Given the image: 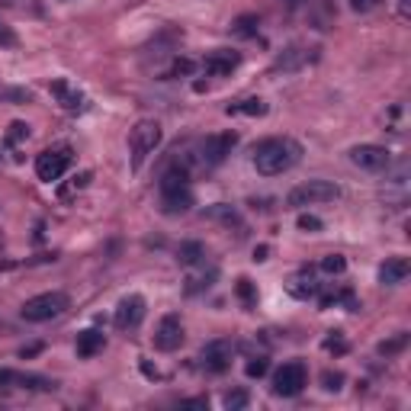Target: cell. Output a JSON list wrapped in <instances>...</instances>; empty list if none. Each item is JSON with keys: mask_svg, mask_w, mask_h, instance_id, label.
Listing matches in <instances>:
<instances>
[{"mask_svg": "<svg viewBox=\"0 0 411 411\" xmlns=\"http://www.w3.org/2000/svg\"><path fill=\"white\" fill-rule=\"evenodd\" d=\"M318 58V49H308V45H289L283 55H277L273 62V71H299L312 64Z\"/></svg>", "mask_w": 411, "mask_h": 411, "instance_id": "14", "label": "cell"}, {"mask_svg": "<svg viewBox=\"0 0 411 411\" xmlns=\"http://www.w3.org/2000/svg\"><path fill=\"white\" fill-rule=\"evenodd\" d=\"M49 90H52V96L64 106V110H68V113H80V110L87 106V96L80 94L78 87H71V84H68L64 78L52 80V87H49Z\"/></svg>", "mask_w": 411, "mask_h": 411, "instance_id": "16", "label": "cell"}, {"mask_svg": "<svg viewBox=\"0 0 411 411\" xmlns=\"http://www.w3.org/2000/svg\"><path fill=\"white\" fill-rule=\"evenodd\" d=\"M322 270H324V273H331V277H338V273L347 270V261H344L341 254H328V257L322 261Z\"/></svg>", "mask_w": 411, "mask_h": 411, "instance_id": "28", "label": "cell"}, {"mask_svg": "<svg viewBox=\"0 0 411 411\" xmlns=\"http://www.w3.org/2000/svg\"><path fill=\"white\" fill-rule=\"evenodd\" d=\"M42 350V344H29V347H23V357H35Z\"/></svg>", "mask_w": 411, "mask_h": 411, "instance_id": "41", "label": "cell"}, {"mask_svg": "<svg viewBox=\"0 0 411 411\" xmlns=\"http://www.w3.org/2000/svg\"><path fill=\"white\" fill-rule=\"evenodd\" d=\"M383 7V0H350V10L353 13H369V10Z\"/></svg>", "mask_w": 411, "mask_h": 411, "instance_id": "35", "label": "cell"}, {"mask_svg": "<svg viewBox=\"0 0 411 411\" xmlns=\"http://www.w3.org/2000/svg\"><path fill=\"white\" fill-rule=\"evenodd\" d=\"M257 26H261L257 13H241V17L231 23V33L241 35V39H254V35H257Z\"/></svg>", "mask_w": 411, "mask_h": 411, "instance_id": "23", "label": "cell"}, {"mask_svg": "<svg viewBox=\"0 0 411 411\" xmlns=\"http://www.w3.org/2000/svg\"><path fill=\"white\" fill-rule=\"evenodd\" d=\"M216 277H219L216 267H209V273H193L190 280H186V296H196V292H202V289H209L212 283H216Z\"/></svg>", "mask_w": 411, "mask_h": 411, "instance_id": "24", "label": "cell"}, {"mask_svg": "<svg viewBox=\"0 0 411 411\" xmlns=\"http://www.w3.org/2000/svg\"><path fill=\"white\" fill-rule=\"evenodd\" d=\"M141 318H145V299L141 296H125L123 302L116 306L113 322H116L119 331H135V328L141 324Z\"/></svg>", "mask_w": 411, "mask_h": 411, "instance_id": "12", "label": "cell"}, {"mask_svg": "<svg viewBox=\"0 0 411 411\" xmlns=\"http://www.w3.org/2000/svg\"><path fill=\"white\" fill-rule=\"evenodd\" d=\"M235 292H238V299H241V302H245L247 308H254V306H257V292H254L251 280H238Z\"/></svg>", "mask_w": 411, "mask_h": 411, "instance_id": "29", "label": "cell"}, {"mask_svg": "<svg viewBox=\"0 0 411 411\" xmlns=\"http://www.w3.org/2000/svg\"><path fill=\"white\" fill-rule=\"evenodd\" d=\"M324 350L328 353H347V341L341 331H331V338H324Z\"/></svg>", "mask_w": 411, "mask_h": 411, "instance_id": "31", "label": "cell"}, {"mask_svg": "<svg viewBox=\"0 0 411 411\" xmlns=\"http://www.w3.org/2000/svg\"><path fill=\"white\" fill-rule=\"evenodd\" d=\"M341 200V186L331 184V180H306L289 190L286 206L289 209H308V206H322V202H334Z\"/></svg>", "mask_w": 411, "mask_h": 411, "instance_id": "4", "label": "cell"}, {"mask_svg": "<svg viewBox=\"0 0 411 411\" xmlns=\"http://www.w3.org/2000/svg\"><path fill=\"white\" fill-rule=\"evenodd\" d=\"M161 139H164V132H161V123H155V119H139V123L132 125V132H129V164H132L135 174H139L141 167H145V161L158 151Z\"/></svg>", "mask_w": 411, "mask_h": 411, "instance_id": "3", "label": "cell"}, {"mask_svg": "<svg viewBox=\"0 0 411 411\" xmlns=\"http://www.w3.org/2000/svg\"><path fill=\"white\" fill-rule=\"evenodd\" d=\"M180 408H209V402L206 399H186V402H180Z\"/></svg>", "mask_w": 411, "mask_h": 411, "instance_id": "39", "label": "cell"}, {"mask_svg": "<svg viewBox=\"0 0 411 411\" xmlns=\"http://www.w3.org/2000/svg\"><path fill=\"white\" fill-rule=\"evenodd\" d=\"M306 385H308V367L302 360H289L273 373V395H280V399H292Z\"/></svg>", "mask_w": 411, "mask_h": 411, "instance_id": "6", "label": "cell"}, {"mask_svg": "<svg viewBox=\"0 0 411 411\" xmlns=\"http://www.w3.org/2000/svg\"><path fill=\"white\" fill-rule=\"evenodd\" d=\"M302 161V145L289 135H273L254 145V167L261 177H280Z\"/></svg>", "mask_w": 411, "mask_h": 411, "instance_id": "1", "label": "cell"}, {"mask_svg": "<svg viewBox=\"0 0 411 411\" xmlns=\"http://www.w3.org/2000/svg\"><path fill=\"white\" fill-rule=\"evenodd\" d=\"M225 408L228 411H241V408H247V402H251V395L245 392V389H231V392H225Z\"/></svg>", "mask_w": 411, "mask_h": 411, "instance_id": "25", "label": "cell"}, {"mask_svg": "<svg viewBox=\"0 0 411 411\" xmlns=\"http://www.w3.org/2000/svg\"><path fill=\"white\" fill-rule=\"evenodd\" d=\"M68 308V296L64 292H42V296H33L23 302V308H19V315L26 318V322L39 324V322H52V318H58Z\"/></svg>", "mask_w": 411, "mask_h": 411, "instance_id": "5", "label": "cell"}, {"mask_svg": "<svg viewBox=\"0 0 411 411\" xmlns=\"http://www.w3.org/2000/svg\"><path fill=\"white\" fill-rule=\"evenodd\" d=\"M68 167H71V148H45L35 158V177L42 184H55V180H62Z\"/></svg>", "mask_w": 411, "mask_h": 411, "instance_id": "8", "label": "cell"}, {"mask_svg": "<svg viewBox=\"0 0 411 411\" xmlns=\"http://www.w3.org/2000/svg\"><path fill=\"white\" fill-rule=\"evenodd\" d=\"M206 216L209 219H216V222H222V225H235V228H245V222H241V216H238V209L235 206H225V202H216L212 209H206Z\"/></svg>", "mask_w": 411, "mask_h": 411, "instance_id": "22", "label": "cell"}, {"mask_svg": "<svg viewBox=\"0 0 411 411\" xmlns=\"http://www.w3.org/2000/svg\"><path fill=\"white\" fill-rule=\"evenodd\" d=\"M231 357H235V344L219 338V341H209L200 353V363L206 373H225L231 367Z\"/></svg>", "mask_w": 411, "mask_h": 411, "instance_id": "10", "label": "cell"}, {"mask_svg": "<svg viewBox=\"0 0 411 411\" xmlns=\"http://www.w3.org/2000/svg\"><path fill=\"white\" fill-rule=\"evenodd\" d=\"M405 344H408V334H395L392 341H383L379 344V353H383V357H395V353H399V350H405Z\"/></svg>", "mask_w": 411, "mask_h": 411, "instance_id": "27", "label": "cell"}, {"mask_svg": "<svg viewBox=\"0 0 411 411\" xmlns=\"http://www.w3.org/2000/svg\"><path fill=\"white\" fill-rule=\"evenodd\" d=\"M286 289H289V296H296V299H312V296H318L322 286L315 283V270H312V267H302V270L286 283Z\"/></svg>", "mask_w": 411, "mask_h": 411, "instance_id": "18", "label": "cell"}, {"mask_svg": "<svg viewBox=\"0 0 411 411\" xmlns=\"http://www.w3.org/2000/svg\"><path fill=\"white\" fill-rule=\"evenodd\" d=\"M254 261H267V247H257V251H254Z\"/></svg>", "mask_w": 411, "mask_h": 411, "instance_id": "42", "label": "cell"}, {"mask_svg": "<svg viewBox=\"0 0 411 411\" xmlns=\"http://www.w3.org/2000/svg\"><path fill=\"white\" fill-rule=\"evenodd\" d=\"M267 369H270V363H267V357H254L251 363H247V367H245V373H247V376H251V379H261L263 373H267Z\"/></svg>", "mask_w": 411, "mask_h": 411, "instance_id": "32", "label": "cell"}, {"mask_svg": "<svg viewBox=\"0 0 411 411\" xmlns=\"http://www.w3.org/2000/svg\"><path fill=\"white\" fill-rule=\"evenodd\" d=\"M74 347H78V357L87 360V357H96V353L106 347V338H103V331H96V328H87V331L78 334V344H74Z\"/></svg>", "mask_w": 411, "mask_h": 411, "instance_id": "19", "label": "cell"}, {"mask_svg": "<svg viewBox=\"0 0 411 411\" xmlns=\"http://www.w3.org/2000/svg\"><path fill=\"white\" fill-rule=\"evenodd\" d=\"M299 228H302V231H318L322 222H318L315 216H299Z\"/></svg>", "mask_w": 411, "mask_h": 411, "instance_id": "38", "label": "cell"}, {"mask_svg": "<svg viewBox=\"0 0 411 411\" xmlns=\"http://www.w3.org/2000/svg\"><path fill=\"white\" fill-rule=\"evenodd\" d=\"M190 206H193L190 167L186 164L167 167L164 177H161V209L167 216H180V212H190Z\"/></svg>", "mask_w": 411, "mask_h": 411, "instance_id": "2", "label": "cell"}, {"mask_svg": "<svg viewBox=\"0 0 411 411\" xmlns=\"http://www.w3.org/2000/svg\"><path fill=\"white\" fill-rule=\"evenodd\" d=\"M405 177H408V161H399L395 170L389 174V184H405Z\"/></svg>", "mask_w": 411, "mask_h": 411, "instance_id": "37", "label": "cell"}, {"mask_svg": "<svg viewBox=\"0 0 411 411\" xmlns=\"http://www.w3.org/2000/svg\"><path fill=\"white\" fill-rule=\"evenodd\" d=\"M184 344V322H180V315H164L158 322V328H155V347L164 350V353H174L177 347Z\"/></svg>", "mask_w": 411, "mask_h": 411, "instance_id": "11", "label": "cell"}, {"mask_svg": "<svg viewBox=\"0 0 411 411\" xmlns=\"http://www.w3.org/2000/svg\"><path fill=\"white\" fill-rule=\"evenodd\" d=\"M238 64H241V55L231 52V49H216V52H209L202 58V71L209 78H228Z\"/></svg>", "mask_w": 411, "mask_h": 411, "instance_id": "13", "label": "cell"}, {"mask_svg": "<svg viewBox=\"0 0 411 411\" xmlns=\"http://www.w3.org/2000/svg\"><path fill=\"white\" fill-rule=\"evenodd\" d=\"M0 385H3V389L17 385V389H39V392H49V389H55V379L35 376V373H17V369H0Z\"/></svg>", "mask_w": 411, "mask_h": 411, "instance_id": "15", "label": "cell"}, {"mask_svg": "<svg viewBox=\"0 0 411 411\" xmlns=\"http://www.w3.org/2000/svg\"><path fill=\"white\" fill-rule=\"evenodd\" d=\"M193 71H196V62H190V58H174V64H170V71H167L164 78H190Z\"/></svg>", "mask_w": 411, "mask_h": 411, "instance_id": "26", "label": "cell"}, {"mask_svg": "<svg viewBox=\"0 0 411 411\" xmlns=\"http://www.w3.org/2000/svg\"><path fill=\"white\" fill-rule=\"evenodd\" d=\"M177 261L184 263V267H200V263H206V247L200 241H184V245L177 247Z\"/></svg>", "mask_w": 411, "mask_h": 411, "instance_id": "20", "label": "cell"}, {"mask_svg": "<svg viewBox=\"0 0 411 411\" xmlns=\"http://www.w3.org/2000/svg\"><path fill=\"white\" fill-rule=\"evenodd\" d=\"M238 145V132H216L200 145V164L202 167H219L222 161L235 151Z\"/></svg>", "mask_w": 411, "mask_h": 411, "instance_id": "7", "label": "cell"}, {"mask_svg": "<svg viewBox=\"0 0 411 411\" xmlns=\"http://www.w3.org/2000/svg\"><path fill=\"white\" fill-rule=\"evenodd\" d=\"M17 45H19V35L7 23H0V49H17Z\"/></svg>", "mask_w": 411, "mask_h": 411, "instance_id": "33", "label": "cell"}, {"mask_svg": "<svg viewBox=\"0 0 411 411\" xmlns=\"http://www.w3.org/2000/svg\"><path fill=\"white\" fill-rule=\"evenodd\" d=\"M228 116H267V103H263L261 96H247L241 103H231L225 106Z\"/></svg>", "mask_w": 411, "mask_h": 411, "instance_id": "21", "label": "cell"}, {"mask_svg": "<svg viewBox=\"0 0 411 411\" xmlns=\"http://www.w3.org/2000/svg\"><path fill=\"white\" fill-rule=\"evenodd\" d=\"M322 383H324V389H328V392H338V389H341V383H344V376H341V373H331V369H328V373L322 376Z\"/></svg>", "mask_w": 411, "mask_h": 411, "instance_id": "36", "label": "cell"}, {"mask_svg": "<svg viewBox=\"0 0 411 411\" xmlns=\"http://www.w3.org/2000/svg\"><path fill=\"white\" fill-rule=\"evenodd\" d=\"M389 161H392V155L383 145H357V148H350V164L360 167V170H369V174L385 170Z\"/></svg>", "mask_w": 411, "mask_h": 411, "instance_id": "9", "label": "cell"}, {"mask_svg": "<svg viewBox=\"0 0 411 411\" xmlns=\"http://www.w3.org/2000/svg\"><path fill=\"white\" fill-rule=\"evenodd\" d=\"M0 100H13V103H29V94H26V90H17V87H0Z\"/></svg>", "mask_w": 411, "mask_h": 411, "instance_id": "34", "label": "cell"}, {"mask_svg": "<svg viewBox=\"0 0 411 411\" xmlns=\"http://www.w3.org/2000/svg\"><path fill=\"white\" fill-rule=\"evenodd\" d=\"M411 273V263L408 257H389V261L379 267V283L383 286H402Z\"/></svg>", "mask_w": 411, "mask_h": 411, "instance_id": "17", "label": "cell"}, {"mask_svg": "<svg viewBox=\"0 0 411 411\" xmlns=\"http://www.w3.org/2000/svg\"><path fill=\"white\" fill-rule=\"evenodd\" d=\"M399 13H402V19L411 17V0H399Z\"/></svg>", "mask_w": 411, "mask_h": 411, "instance_id": "40", "label": "cell"}, {"mask_svg": "<svg viewBox=\"0 0 411 411\" xmlns=\"http://www.w3.org/2000/svg\"><path fill=\"white\" fill-rule=\"evenodd\" d=\"M289 7H299V3H312V0H286Z\"/></svg>", "mask_w": 411, "mask_h": 411, "instance_id": "43", "label": "cell"}, {"mask_svg": "<svg viewBox=\"0 0 411 411\" xmlns=\"http://www.w3.org/2000/svg\"><path fill=\"white\" fill-rule=\"evenodd\" d=\"M23 139H29V125H26V123H13V125L7 129V145L13 148V145H19Z\"/></svg>", "mask_w": 411, "mask_h": 411, "instance_id": "30", "label": "cell"}]
</instances>
